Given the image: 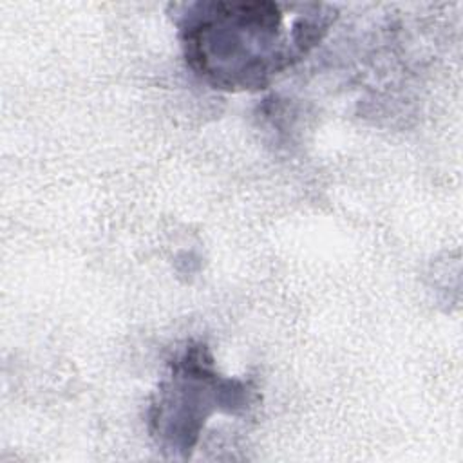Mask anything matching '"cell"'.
Here are the masks:
<instances>
[{
	"mask_svg": "<svg viewBox=\"0 0 463 463\" xmlns=\"http://www.w3.org/2000/svg\"><path fill=\"white\" fill-rule=\"evenodd\" d=\"M174 11L188 67L228 92L266 89L320 43L336 18L326 4L194 2Z\"/></svg>",
	"mask_w": 463,
	"mask_h": 463,
	"instance_id": "obj_1",
	"label": "cell"
},
{
	"mask_svg": "<svg viewBox=\"0 0 463 463\" xmlns=\"http://www.w3.org/2000/svg\"><path fill=\"white\" fill-rule=\"evenodd\" d=\"M250 403L248 383L217 373L204 344H188L170 362L150 407V430L165 450L190 456L215 412L237 414Z\"/></svg>",
	"mask_w": 463,
	"mask_h": 463,
	"instance_id": "obj_2",
	"label": "cell"
}]
</instances>
